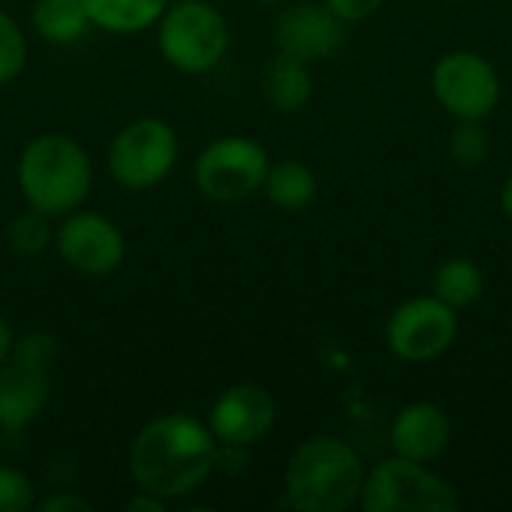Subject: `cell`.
I'll return each mask as SVG.
<instances>
[{
  "mask_svg": "<svg viewBox=\"0 0 512 512\" xmlns=\"http://www.w3.org/2000/svg\"><path fill=\"white\" fill-rule=\"evenodd\" d=\"M216 465V435L189 414H165L150 420L129 450V468L138 489L162 501L195 492L207 483Z\"/></svg>",
  "mask_w": 512,
  "mask_h": 512,
  "instance_id": "cell-1",
  "label": "cell"
},
{
  "mask_svg": "<svg viewBox=\"0 0 512 512\" xmlns=\"http://www.w3.org/2000/svg\"><path fill=\"white\" fill-rule=\"evenodd\" d=\"M261 90L276 111L294 114L312 99V69L306 60L279 51L267 60L261 72Z\"/></svg>",
  "mask_w": 512,
  "mask_h": 512,
  "instance_id": "cell-15",
  "label": "cell"
},
{
  "mask_svg": "<svg viewBox=\"0 0 512 512\" xmlns=\"http://www.w3.org/2000/svg\"><path fill=\"white\" fill-rule=\"evenodd\" d=\"M345 24L327 3H294L288 6L276 27L273 39L279 51L294 54L306 63H318L333 57L345 45Z\"/></svg>",
  "mask_w": 512,
  "mask_h": 512,
  "instance_id": "cell-11",
  "label": "cell"
},
{
  "mask_svg": "<svg viewBox=\"0 0 512 512\" xmlns=\"http://www.w3.org/2000/svg\"><path fill=\"white\" fill-rule=\"evenodd\" d=\"M483 288H486L483 270L471 258H450L432 276V294L447 306H453L456 312L474 306L483 297Z\"/></svg>",
  "mask_w": 512,
  "mask_h": 512,
  "instance_id": "cell-18",
  "label": "cell"
},
{
  "mask_svg": "<svg viewBox=\"0 0 512 512\" xmlns=\"http://www.w3.org/2000/svg\"><path fill=\"white\" fill-rule=\"evenodd\" d=\"M162 504H165L162 498H156V495L138 489V495L126 501V512H159L162 510Z\"/></svg>",
  "mask_w": 512,
  "mask_h": 512,
  "instance_id": "cell-26",
  "label": "cell"
},
{
  "mask_svg": "<svg viewBox=\"0 0 512 512\" xmlns=\"http://www.w3.org/2000/svg\"><path fill=\"white\" fill-rule=\"evenodd\" d=\"M459 333L456 309L444 300L432 297H411L399 303L384 327L387 348L408 363H429L450 351Z\"/></svg>",
  "mask_w": 512,
  "mask_h": 512,
  "instance_id": "cell-9",
  "label": "cell"
},
{
  "mask_svg": "<svg viewBox=\"0 0 512 512\" xmlns=\"http://www.w3.org/2000/svg\"><path fill=\"white\" fill-rule=\"evenodd\" d=\"M363 480V459L348 441L315 435L288 459L285 498L300 512H342L357 504Z\"/></svg>",
  "mask_w": 512,
  "mask_h": 512,
  "instance_id": "cell-2",
  "label": "cell"
},
{
  "mask_svg": "<svg viewBox=\"0 0 512 512\" xmlns=\"http://www.w3.org/2000/svg\"><path fill=\"white\" fill-rule=\"evenodd\" d=\"M492 138L483 120H456L450 132V156L459 168H477L489 159Z\"/></svg>",
  "mask_w": 512,
  "mask_h": 512,
  "instance_id": "cell-20",
  "label": "cell"
},
{
  "mask_svg": "<svg viewBox=\"0 0 512 512\" xmlns=\"http://www.w3.org/2000/svg\"><path fill=\"white\" fill-rule=\"evenodd\" d=\"M159 51L180 72H210L228 51V24L207 3H180L162 12Z\"/></svg>",
  "mask_w": 512,
  "mask_h": 512,
  "instance_id": "cell-5",
  "label": "cell"
},
{
  "mask_svg": "<svg viewBox=\"0 0 512 512\" xmlns=\"http://www.w3.org/2000/svg\"><path fill=\"white\" fill-rule=\"evenodd\" d=\"M267 150L243 135H228L207 144L195 162V183L213 201H243L264 186Z\"/></svg>",
  "mask_w": 512,
  "mask_h": 512,
  "instance_id": "cell-10",
  "label": "cell"
},
{
  "mask_svg": "<svg viewBox=\"0 0 512 512\" xmlns=\"http://www.w3.org/2000/svg\"><path fill=\"white\" fill-rule=\"evenodd\" d=\"M450 417L435 402L405 405L390 426V447L396 456L432 465L450 447Z\"/></svg>",
  "mask_w": 512,
  "mask_h": 512,
  "instance_id": "cell-14",
  "label": "cell"
},
{
  "mask_svg": "<svg viewBox=\"0 0 512 512\" xmlns=\"http://www.w3.org/2000/svg\"><path fill=\"white\" fill-rule=\"evenodd\" d=\"M432 93L456 120H486L501 102V75L477 51H447L432 69Z\"/></svg>",
  "mask_w": 512,
  "mask_h": 512,
  "instance_id": "cell-7",
  "label": "cell"
},
{
  "mask_svg": "<svg viewBox=\"0 0 512 512\" xmlns=\"http://www.w3.org/2000/svg\"><path fill=\"white\" fill-rule=\"evenodd\" d=\"M168 0H84L96 27L111 33H138L162 18Z\"/></svg>",
  "mask_w": 512,
  "mask_h": 512,
  "instance_id": "cell-17",
  "label": "cell"
},
{
  "mask_svg": "<svg viewBox=\"0 0 512 512\" xmlns=\"http://www.w3.org/2000/svg\"><path fill=\"white\" fill-rule=\"evenodd\" d=\"M54 342L42 333L24 336L0 363V426L15 432L39 417L48 402V363Z\"/></svg>",
  "mask_w": 512,
  "mask_h": 512,
  "instance_id": "cell-6",
  "label": "cell"
},
{
  "mask_svg": "<svg viewBox=\"0 0 512 512\" xmlns=\"http://www.w3.org/2000/svg\"><path fill=\"white\" fill-rule=\"evenodd\" d=\"M51 240V231H48V216L33 210L30 213H21L9 222L6 228V246L15 252V255H24V258H33L39 255Z\"/></svg>",
  "mask_w": 512,
  "mask_h": 512,
  "instance_id": "cell-21",
  "label": "cell"
},
{
  "mask_svg": "<svg viewBox=\"0 0 512 512\" xmlns=\"http://www.w3.org/2000/svg\"><path fill=\"white\" fill-rule=\"evenodd\" d=\"M24 60H27L24 33L6 12H0V84L12 81L24 69Z\"/></svg>",
  "mask_w": 512,
  "mask_h": 512,
  "instance_id": "cell-22",
  "label": "cell"
},
{
  "mask_svg": "<svg viewBox=\"0 0 512 512\" xmlns=\"http://www.w3.org/2000/svg\"><path fill=\"white\" fill-rule=\"evenodd\" d=\"M12 345H15V339H12V330H9V324H6V318L0 315V363L9 357V351H12Z\"/></svg>",
  "mask_w": 512,
  "mask_h": 512,
  "instance_id": "cell-27",
  "label": "cell"
},
{
  "mask_svg": "<svg viewBox=\"0 0 512 512\" xmlns=\"http://www.w3.org/2000/svg\"><path fill=\"white\" fill-rule=\"evenodd\" d=\"M264 189H267V198L279 210L294 213V210H306L315 201L318 180H315L312 168H306L303 162L285 159V162H276L267 168Z\"/></svg>",
  "mask_w": 512,
  "mask_h": 512,
  "instance_id": "cell-16",
  "label": "cell"
},
{
  "mask_svg": "<svg viewBox=\"0 0 512 512\" xmlns=\"http://www.w3.org/2000/svg\"><path fill=\"white\" fill-rule=\"evenodd\" d=\"M87 24H90V15H87L84 0H36L33 6L36 33L57 45L81 39Z\"/></svg>",
  "mask_w": 512,
  "mask_h": 512,
  "instance_id": "cell-19",
  "label": "cell"
},
{
  "mask_svg": "<svg viewBox=\"0 0 512 512\" xmlns=\"http://www.w3.org/2000/svg\"><path fill=\"white\" fill-rule=\"evenodd\" d=\"M33 501H36L33 483L15 468H0V512H27Z\"/></svg>",
  "mask_w": 512,
  "mask_h": 512,
  "instance_id": "cell-23",
  "label": "cell"
},
{
  "mask_svg": "<svg viewBox=\"0 0 512 512\" xmlns=\"http://www.w3.org/2000/svg\"><path fill=\"white\" fill-rule=\"evenodd\" d=\"M39 510L42 512H90V501H84L81 495H72V492H60V495H54V498H48V501H42L39 504Z\"/></svg>",
  "mask_w": 512,
  "mask_h": 512,
  "instance_id": "cell-25",
  "label": "cell"
},
{
  "mask_svg": "<svg viewBox=\"0 0 512 512\" xmlns=\"http://www.w3.org/2000/svg\"><path fill=\"white\" fill-rule=\"evenodd\" d=\"M177 135L165 120L144 117L129 123L108 150L111 177L126 189H150L168 177L177 162Z\"/></svg>",
  "mask_w": 512,
  "mask_h": 512,
  "instance_id": "cell-8",
  "label": "cell"
},
{
  "mask_svg": "<svg viewBox=\"0 0 512 512\" xmlns=\"http://www.w3.org/2000/svg\"><path fill=\"white\" fill-rule=\"evenodd\" d=\"M57 252L72 270L105 276L123 261L126 243L111 219L99 213H75L57 231Z\"/></svg>",
  "mask_w": 512,
  "mask_h": 512,
  "instance_id": "cell-12",
  "label": "cell"
},
{
  "mask_svg": "<svg viewBox=\"0 0 512 512\" xmlns=\"http://www.w3.org/2000/svg\"><path fill=\"white\" fill-rule=\"evenodd\" d=\"M501 210H504V216L512 222V174L504 180V186H501Z\"/></svg>",
  "mask_w": 512,
  "mask_h": 512,
  "instance_id": "cell-28",
  "label": "cell"
},
{
  "mask_svg": "<svg viewBox=\"0 0 512 512\" xmlns=\"http://www.w3.org/2000/svg\"><path fill=\"white\" fill-rule=\"evenodd\" d=\"M90 159L66 135H39L18 159V186L33 210L63 216L90 192Z\"/></svg>",
  "mask_w": 512,
  "mask_h": 512,
  "instance_id": "cell-3",
  "label": "cell"
},
{
  "mask_svg": "<svg viewBox=\"0 0 512 512\" xmlns=\"http://www.w3.org/2000/svg\"><path fill=\"white\" fill-rule=\"evenodd\" d=\"M276 423V402L264 387L237 384L228 387L210 408V432L225 447H252Z\"/></svg>",
  "mask_w": 512,
  "mask_h": 512,
  "instance_id": "cell-13",
  "label": "cell"
},
{
  "mask_svg": "<svg viewBox=\"0 0 512 512\" xmlns=\"http://www.w3.org/2000/svg\"><path fill=\"white\" fill-rule=\"evenodd\" d=\"M357 504L363 512H456L462 507L444 477L396 453L366 474Z\"/></svg>",
  "mask_w": 512,
  "mask_h": 512,
  "instance_id": "cell-4",
  "label": "cell"
},
{
  "mask_svg": "<svg viewBox=\"0 0 512 512\" xmlns=\"http://www.w3.org/2000/svg\"><path fill=\"white\" fill-rule=\"evenodd\" d=\"M342 21H366V18H372L381 6H384V0H324Z\"/></svg>",
  "mask_w": 512,
  "mask_h": 512,
  "instance_id": "cell-24",
  "label": "cell"
}]
</instances>
